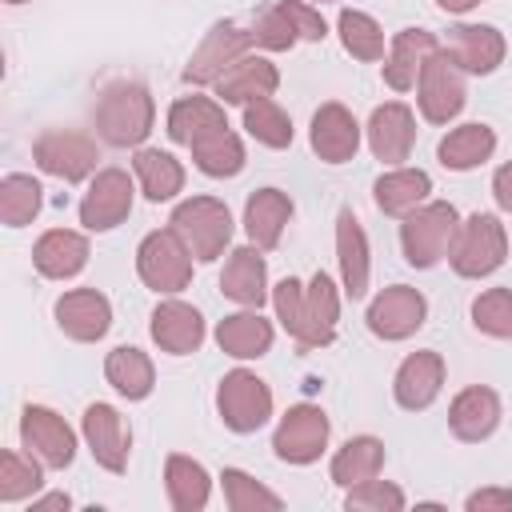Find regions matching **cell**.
I'll use <instances>...</instances> for the list:
<instances>
[{"instance_id": "cell-38", "label": "cell", "mask_w": 512, "mask_h": 512, "mask_svg": "<svg viewBox=\"0 0 512 512\" xmlns=\"http://www.w3.org/2000/svg\"><path fill=\"white\" fill-rule=\"evenodd\" d=\"M192 160H196V168L204 176L224 180V176H236L244 168V144H240L236 132L220 128V132H212V136H204V140L192 144Z\"/></svg>"}, {"instance_id": "cell-42", "label": "cell", "mask_w": 512, "mask_h": 512, "mask_svg": "<svg viewBox=\"0 0 512 512\" xmlns=\"http://www.w3.org/2000/svg\"><path fill=\"white\" fill-rule=\"evenodd\" d=\"M44 484V472H40V460L20 456V452H0V500L4 504H16L24 496H36Z\"/></svg>"}, {"instance_id": "cell-28", "label": "cell", "mask_w": 512, "mask_h": 512, "mask_svg": "<svg viewBox=\"0 0 512 512\" xmlns=\"http://www.w3.org/2000/svg\"><path fill=\"white\" fill-rule=\"evenodd\" d=\"M336 256H340V276H344L348 300H360L368 292V236L352 208H340V216H336Z\"/></svg>"}, {"instance_id": "cell-7", "label": "cell", "mask_w": 512, "mask_h": 512, "mask_svg": "<svg viewBox=\"0 0 512 512\" xmlns=\"http://www.w3.org/2000/svg\"><path fill=\"white\" fill-rule=\"evenodd\" d=\"M32 160L40 172L64 180V184H80L84 176L96 172V140H88L84 132H64V128H48L32 140Z\"/></svg>"}, {"instance_id": "cell-33", "label": "cell", "mask_w": 512, "mask_h": 512, "mask_svg": "<svg viewBox=\"0 0 512 512\" xmlns=\"http://www.w3.org/2000/svg\"><path fill=\"white\" fill-rule=\"evenodd\" d=\"M164 488H168V504H172L176 512H200V508L208 504L212 480H208V472H204L200 460L172 452V456L164 460Z\"/></svg>"}, {"instance_id": "cell-31", "label": "cell", "mask_w": 512, "mask_h": 512, "mask_svg": "<svg viewBox=\"0 0 512 512\" xmlns=\"http://www.w3.org/2000/svg\"><path fill=\"white\" fill-rule=\"evenodd\" d=\"M428 192H432V176L420 168H392L372 184L376 208L388 216H408L412 208H420L428 200Z\"/></svg>"}, {"instance_id": "cell-40", "label": "cell", "mask_w": 512, "mask_h": 512, "mask_svg": "<svg viewBox=\"0 0 512 512\" xmlns=\"http://www.w3.org/2000/svg\"><path fill=\"white\" fill-rule=\"evenodd\" d=\"M336 28H340V44H344L348 56L368 60V64L372 60H384V32H380V24L368 12L344 8L340 20H336Z\"/></svg>"}, {"instance_id": "cell-9", "label": "cell", "mask_w": 512, "mask_h": 512, "mask_svg": "<svg viewBox=\"0 0 512 512\" xmlns=\"http://www.w3.org/2000/svg\"><path fill=\"white\" fill-rule=\"evenodd\" d=\"M216 408H220V420H224L232 432L248 436V432H256V428L272 416V388H268L256 372L236 368V372H228V376L220 380V388H216Z\"/></svg>"}, {"instance_id": "cell-1", "label": "cell", "mask_w": 512, "mask_h": 512, "mask_svg": "<svg viewBox=\"0 0 512 512\" xmlns=\"http://www.w3.org/2000/svg\"><path fill=\"white\" fill-rule=\"evenodd\" d=\"M276 320L288 328V336L300 348H328L336 340V320H340V296L328 272H316L308 284L296 276H284L272 288Z\"/></svg>"}, {"instance_id": "cell-18", "label": "cell", "mask_w": 512, "mask_h": 512, "mask_svg": "<svg viewBox=\"0 0 512 512\" xmlns=\"http://www.w3.org/2000/svg\"><path fill=\"white\" fill-rule=\"evenodd\" d=\"M56 324L68 340L92 344L112 328V304L96 288H72L56 300Z\"/></svg>"}, {"instance_id": "cell-20", "label": "cell", "mask_w": 512, "mask_h": 512, "mask_svg": "<svg viewBox=\"0 0 512 512\" xmlns=\"http://www.w3.org/2000/svg\"><path fill=\"white\" fill-rule=\"evenodd\" d=\"M440 384H444V356L440 352H412L400 368H396V380H392V396L404 412H424L436 396H440Z\"/></svg>"}, {"instance_id": "cell-25", "label": "cell", "mask_w": 512, "mask_h": 512, "mask_svg": "<svg viewBox=\"0 0 512 512\" xmlns=\"http://www.w3.org/2000/svg\"><path fill=\"white\" fill-rule=\"evenodd\" d=\"M280 88V72L272 60L264 56H240L220 80H216V96L224 104H252V100H264Z\"/></svg>"}, {"instance_id": "cell-37", "label": "cell", "mask_w": 512, "mask_h": 512, "mask_svg": "<svg viewBox=\"0 0 512 512\" xmlns=\"http://www.w3.org/2000/svg\"><path fill=\"white\" fill-rule=\"evenodd\" d=\"M104 376H108V384H112L120 396H128V400H144V396L152 392V384H156L152 360H148L140 348H128V344L108 352Z\"/></svg>"}, {"instance_id": "cell-44", "label": "cell", "mask_w": 512, "mask_h": 512, "mask_svg": "<svg viewBox=\"0 0 512 512\" xmlns=\"http://www.w3.org/2000/svg\"><path fill=\"white\" fill-rule=\"evenodd\" d=\"M472 324L496 340H512V288H488L472 300Z\"/></svg>"}, {"instance_id": "cell-24", "label": "cell", "mask_w": 512, "mask_h": 512, "mask_svg": "<svg viewBox=\"0 0 512 512\" xmlns=\"http://www.w3.org/2000/svg\"><path fill=\"white\" fill-rule=\"evenodd\" d=\"M220 292L244 308H260L268 300V264L256 244L228 252L224 272H220Z\"/></svg>"}, {"instance_id": "cell-35", "label": "cell", "mask_w": 512, "mask_h": 512, "mask_svg": "<svg viewBox=\"0 0 512 512\" xmlns=\"http://www.w3.org/2000/svg\"><path fill=\"white\" fill-rule=\"evenodd\" d=\"M384 468V444L376 436H352L336 456H332V480L340 488H356Z\"/></svg>"}, {"instance_id": "cell-43", "label": "cell", "mask_w": 512, "mask_h": 512, "mask_svg": "<svg viewBox=\"0 0 512 512\" xmlns=\"http://www.w3.org/2000/svg\"><path fill=\"white\" fill-rule=\"evenodd\" d=\"M224 504L232 508V512H256V508H264V512H276L284 500L276 496V492H268L264 484H256L248 472H240V468H224Z\"/></svg>"}, {"instance_id": "cell-39", "label": "cell", "mask_w": 512, "mask_h": 512, "mask_svg": "<svg viewBox=\"0 0 512 512\" xmlns=\"http://www.w3.org/2000/svg\"><path fill=\"white\" fill-rule=\"evenodd\" d=\"M40 204H44V188H40L32 176L8 172V176L0 180V220H4L8 228L32 224L36 212H40Z\"/></svg>"}, {"instance_id": "cell-21", "label": "cell", "mask_w": 512, "mask_h": 512, "mask_svg": "<svg viewBox=\"0 0 512 512\" xmlns=\"http://www.w3.org/2000/svg\"><path fill=\"white\" fill-rule=\"evenodd\" d=\"M412 144H416V116L408 104H380L368 120V148L376 160L384 164H400L412 156Z\"/></svg>"}, {"instance_id": "cell-22", "label": "cell", "mask_w": 512, "mask_h": 512, "mask_svg": "<svg viewBox=\"0 0 512 512\" xmlns=\"http://www.w3.org/2000/svg\"><path fill=\"white\" fill-rule=\"evenodd\" d=\"M496 424H500V396L492 388L472 384V388L456 392V400L448 408V428H452L456 440L480 444V440H488L496 432Z\"/></svg>"}, {"instance_id": "cell-41", "label": "cell", "mask_w": 512, "mask_h": 512, "mask_svg": "<svg viewBox=\"0 0 512 512\" xmlns=\"http://www.w3.org/2000/svg\"><path fill=\"white\" fill-rule=\"evenodd\" d=\"M244 128H248V136L260 140L264 148H288V144H292V120H288V112H284L272 96L244 104Z\"/></svg>"}, {"instance_id": "cell-12", "label": "cell", "mask_w": 512, "mask_h": 512, "mask_svg": "<svg viewBox=\"0 0 512 512\" xmlns=\"http://www.w3.org/2000/svg\"><path fill=\"white\" fill-rule=\"evenodd\" d=\"M272 448L284 464H312L328 448V416L316 404H296L280 416Z\"/></svg>"}, {"instance_id": "cell-50", "label": "cell", "mask_w": 512, "mask_h": 512, "mask_svg": "<svg viewBox=\"0 0 512 512\" xmlns=\"http://www.w3.org/2000/svg\"><path fill=\"white\" fill-rule=\"evenodd\" d=\"M4 4H24V0H4Z\"/></svg>"}, {"instance_id": "cell-11", "label": "cell", "mask_w": 512, "mask_h": 512, "mask_svg": "<svg viewBox=\"0 0 512 512\" xmlns=\"http://www.w3.org/2000/svg\"><path fill=\"white\" fill-rule=\"evenodd\" d=\"M252 48V28H240L232 20L224 24H212L200 40V48L192 52L188 68H184V80L188 84H216L244 52Z\"/></svg>"}, {"instance_id": "cell-5", "label": "cell", "mask_w": 512, "mask_h": 512, "mask_svg": "<svg viewBox=\"0 0 512 512\" xmlns=\"http://www.w3.org/2000/svg\"><path fill=\"white\" fill-rule=\"evenodd\" d=\"M456 208L448 200H432V204H420L404 216L400 224V248H404V260L412 268H432L448 256L452 248V236H456Z\"/></svg>"}, {"instance_id": "cell-6", "label": "cell", "mask_w": 512, "mask_h": 512, "mask_svg": "<svg viewBox=\"0 0 512 512\" xmlns=\"http://www.w3.org/2000/svg\"><path fill=\"white\" fill-rule=\"evenodd\" d=\"M324 36H328L324 16L304 0H276L252 24V44L268 52H288L296 40H324Z\"/></svg>"}, {"instance_id": "cell-16", "label": "cell", "mask_w": 512, "mask_h": 512, "mask_svg": "<svg viewBox=\"0 0 512 512\" xmlns=\"http://www.w3.org/2000/svg\"><path fill=\"white\" fill-rule=\"evenodd\" d=\"M80 428H84L88 452L96 456L100 468H108V472H124V468H128L132 432H128V420H124L112 404H88Z\"/></svg>"}, {"instance_id": "cell-34", "label": "cell", "mask_w": 512, "mask_h": 512, "mask_svg": "<svg viewBox=\"0 0 512 512\" xmlns=\"http://www.w3.org/2000/svg\"><path fill=\"white\" fill-rule=\"evenodd\" d=\"M492 152H496V132H492L488 124H460V128H452V132L440 140V148H436L440 164L452 168V172L480 168L484 160H492Z\"/></svg>"}, {"instance_id": "cell-29", "label": "cell", "mask_w": 512, "mask_h": 512, "mask_svg": "<svg viewBox=\"0 0 512 512\" xmlns=\"http://www.w3.org/2000/svg\"><path fill=\"white\" fill-rule=\"evenodd\" d=\"M32 264L40 276L48 280H68L76 276L84 264H88V240L80 232H68V228H52L36 240L32 248Z\"/></svg>"}, {"instance_id": "cell-26", "label": "cell", "mask_w": 512, "mask_h": 512, "mask_svg": "<svg viewBox=\"0 0 512 512\" xmlns=\"http://www.w3.org/2000/svg\"><path fill=\"white\" fill-rule=\"evenodd\" d=\"M288 220H292V200L280 188H260L244 204V232L260 252H272L280 244Z\"/></svg>"}, {"instance_id": "cell-15", "label": "cell", "mask_w": 512, "mask_h": 512, "mask_svg": "<svg viewBox=\"0 0 512 512\" xmlns=\"http://www.w3.org/2000/svg\"><path fill=\"white\" fill-rule=\"evenodd\" d=\"M424 316H428V300L408 284H392L368 304V328L380 340H408L424 324Z\"/></svg>"}, {"instance_id": "cell-36", "label": "cell", "mask_w": 512, "mask_h": 512, "mask_svg": "<svg viewBox=\"0 0 512 512\" xmlns=\"http://www.w3.org/2000/svg\"><path fill=\"white\" fill-rule=\"evenodd\" d=\"M132 168H136V180H140V188H144V196H148L152 204L172 200V196L184 188V168H180V160L168 156V152H160V148H140L136 160H132Z\"/></svg>"}, {"instance_id": "cell-3", "label": "cell", "mask_w": 512, "mask_h": 512, "mask_svg": "<svg viewBox=\"0 0 512 512\" xmlns=\"http://www.w3.org/2000/svg\"><path fill=\"white\" fill-rule=\"evenodd\" d=\"M504 256H508V236L492 212H472L464 224H456V236L448 248V264L456 276L464 280L492 276L504 264Z\"/></svg>"}, {"instance_id": "cell-14", "label": "cell", "mask_w": 512, "mask_h": 512, "mask_svg": "<svg viewBox=\"0 0 512 512\" xmlns=\"http://www.w3.org/2000/svg\"><path fill=\"white\" fill-rule=\"evenodd\" d=\"M132 212V180L124 168H100L80 200V224L88 232H108Z\"/></svg>"}, {"instance_id": "cell-4", "label": "cell", "mask_w": 512, "mask_h": 512, "mask_svg": "<svg viewBox=\"0 0 512 512\" xmlns=\"http://www.w3.org/2000/svg\"><path fill=\"white\" fill-rule=\"evenodd\" d=\"M168 228L184 240L192 260H216L232 240V212L216 196H192V200L176 204Z\"/></svg>"}, {"instance_id": "cell-13", "label": "cell", "mask_w": 512, "mask_h": 512, "mask_svg": "<svg viewBox=\"0 0 512 512\" xmlns=\"http://www.w3.org/2000/svg\"><path fill=\"white\" fill-rule=\"evenodd\" d=\"M20 440L44 468H68L76 460V432L44 404H28L20 416Z\"/></svg>"}, {"instance_id": "cell-2", "label": "cell", "mask_w": 512, "mask_h": 512, "mask_svg": "<svg viewBox=\"0 0 512 512\" xmlns=\"http://www.w3.org/2000/svg\"><path fill=\"white\" fill-rule=\"evenodd\" d=\"M152 120H156V104L148 88L136 80H116L96 100V132L112 148L144 144V136L152 132Z\"/></svg>"}, {"instance_id": "cell-19", "label": "cell", "mask_w": 512, "mask_h": 512, "mask_svg": "<svg viewBox=\"0 0 512 512\" xmlns=\"http://www.w3.org/2000/svg\"><path fill=\"white\" fill-rule=\"evenodd\" d=\"M308 140H312V152H316L320 160L344 164V160H352L356 148H360V124H356V116H352L344 104L328 100V104L316 108Z\"/></svg>"}, {"instance_id": "cell-48", "label": "cell", "mask_w": 512, "mask_h": 512, "mask_svg": "<svg viewBox=\"0 0 512 512\" xmlns=\"http://www.w3.org/2000/svg\"><path fill=\"white\" fill-rule=\"evenodd\" d=\"M72 500L64 496V492H52V496H44V500H32V512H56V508H68Z\"/></svg>"}, {"instance_id": "cell-47", "label": "cell", "mask_w": 512, "mask_h": 512, "mask_svg": "<svg viewBox=\"0 0 512 512\" xmlns=\"http://www.w3.org/2000/svg\"><path fill=\"white\" fill-rule=\"evenodd\" d=\"M492 196H496V204H500L504 212H512V160L496 168V176H492Z\"/></svg>"}, {"instance_id": "cell-17", "label": "cell", "mask_w": 512, "mask_h": 512, "mask_svg": "<svg viewBox=\"0 0 512 512\" xmlns=\"http://www.w3.org/2000/svg\"><path fill=\"white\" fill-rule=\"evenodd\" d=\"M444 52L456 60L460 72L488 76V72L500 68L508 44L492 24H452L448 36H444Z\"/></svg>"}, {"instance_id": "cell-10", "label": "cell", "mask_w": 512, "mask_h": 512, "mask_svg": "<svg viewBox=\"0 0 512 512\" xmlns=\"http://www.w3.org/2000/svg\"><path fill=\"white\" fill-rule=\"evenodd\" d=\"M416 100H420V116L428 124H448L452 116H460L468 92H464V72L456 68V60L436 48L416 80Z\"/></svg>"}, {"instance_id": "cell-46", "label": "cell", "mask_w": 512, "mask_h": 512, "mask_svg": "<svg viewBox=\"0 0 512 512\" xmlns=\"http://www.w3.org/2000/svg\"><path fill=\"white\" fill-rule=\"evenodd\" d=\"M468 512H508L512 508V488H480L464 500Z\"/></svg>"}, {"instance_id": "cell-45", "label": "cell", "mask_w": 512, "mask_h": 512, "mask_svg": "<svg viewBox=\"0 0 512 512\" xmlns=\"http://www.w3.org/2000/svg\"><path fill=\"white\" fill-rule=\"evenodd\" d=\"M344 508H348V512H400V508H404V492H400L396 484L372 476V480L348 488Z\"/></svg>"}, {"instance_id": "cell-49", "label": "cell", "mask_w": 512, "mask_h": 512, "mask_svg": "<svg viewBox=\"0 0 512 512\" xmlns=\"http://www.w3.org/2000/svg\"><path fill=\"white\" fill-rule=\"evenodd\" d=\"M436 4H440L444 12H456V16H460V12H472L480 0H436Z\"/></svg>"}, {"instance_id": "cell-8", "label": "cell", "mask_w": 512, "mask_h": 512, "mask_svg": "<svg viewBox=\"0 0 512 512\" xmlns=\"http://www.w3.org/2000/svg\"><path fill=\"white\" fill-rule=\"evenodd\" d=\"M136 272L152 292H180L192 280V252L172 228L148 232L136 248Z\"/></svg>"}, {"instance_id": "cell-23", "label": "cell", "mask_w": 512, "mask_h": 512, "mask_svg": "<svg viewBox=\"0 0 512 512\" xmlns=\"http://www.w3.org/2000/svg\"><path fill=\"white\" fill-rule=\"evenodd\" d=\"M436 48H440V40H436L428 28H404V32H396V40H392V48H388V60H384V84H388L392 92L416 88V80H420L428 56H432Z\"/></svg>"}, {"instance_id": "cell-30", "label": "cell", "mask_w": 512, "mask_h": 512, "mask_svg": "<svg viewBox=\"0 0 512 512\" xmlns=\"http://www.w3.org/2000/svg\"><path fill=\"white\" fill-rule=\"evenodd\" d=\"M220 128H228L224 108L216 100H208V96H180L168 108V136L176 144H184V148H192L196 140H204V136H212Z\"/></svg>"}, {"instance_id": "cell-51", "label": "cell", "mask_w": 512, "mask_h": 512, "mask_svg": "<svg viewBox=\"0 0 512 512\" xmlns=\"http://www.w3.org/2000/svg\"><path fill=\"white\" fill-rule=\"evenodd\" d=\"M320 4H328V0H320Z\"/></svg>"}, {"instance_id": "cell-32", "label": "cell", "mask_w": 512, "mask_h": 512, "mask_svg": "<svg viewBox=\"0 0 512 512\" xmlns=\"http://www.w3.org/2000/svg\"><path fill=\"white\" fill-rule=\"evenodd\" d=\"M216 344L236 360H256L272 348V324L260 316V308L224 316L220 328H216Z\"/></svg>"}, {"instance_id": "cell-27", "label": "cell", "mask_w": 512, "mask_h": 512, "mask_svg": "<svg viewBox=\"0 0 512 512\" xmlns=\"http://www.w3.org/2000/svg\"><path fill=\"white\" fill-rule=\"evenodd\" d=\"M152 340L172 352V356H188L204 344V320L192 304L184 300H164L156 312H152Z\"/></svg>"}]
</instances>
